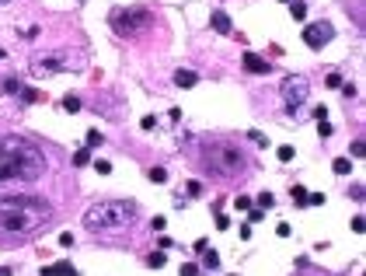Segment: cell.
I'll return each mask as SVG.
<instances>
[{
    "label": "cell",
    "mask_w": 366,
    "mask_h": 276,
    "mask_svg": "<svg viewBox=\"0 0 366 276\" xmlns=\"http://www.w3.org/2000/svg\"><path fill=\"white\" fill-rule=\"evenodd\" d=\"M91 168H95L98 175H112V161H101V158H98V161H91Z\"/></svg>",
    "instance_id": "21"
},
{
    "label": "cell",
    "mask_w": 366,
    "mask_h": 276,
    "mask_svg": "<svg viewBox=\"0 0 366 276\" xmlns=\"http://www.w3.org/2000/svg\"><path fill=\"white\" fill-rule=\"evenodd\" d=\"M227 227H231V220L223 217V214H216V231H227Z\"/></svg>",
    "instance_id": "35"
},
{
    "label": "cell",
    "mask_w": 366,
    "mask_h": 276,
    "mask_svg": "<svg viewBox=\"0 0 366 276\" xmlns=\"http://www.w3.org/2000/svg\"><path fill=\"white\" fill-rule=\"evenodd\" d=\"M0 276H14V269L11 266H0Z\"/></svg>",
    "instance_id": "41"
},
{
    "label": "cell",
    "mask_w": 366,
    "mask_h": 276,
    "mask_svg": "<svg viewBox=\"0 0 366 276\" xmlns=\"http://www.w3.org/2000/svg\"><path fill=\"white\" fill-rule=\"evenodd\" d=\"M18 98L25 101V105H32V101H39V98H42V91H39V88H21Z\"/></svg>",
    "instance_id": "14"
},
{
    "label": "cell",
    "mask_w": 366,
    "mask_h": 276,
    "mask_svg": "<svg viewBox=\"0 0 366 276\" xmlns=\"http://www.w3.org/2000/svg\"><path fill=\"white\" fill-rule=\"evenodd\" d=\"M352 154H356V158H363V154H366V143H363V140H356V143H352Z\"/></svg>",
    "instance_id": "34"
},
{
    "label": "cell",
    "mask_w": 366,
    "mask_h": 276,
    "mask_svg": "<svg viewBox=\"0 0 366 276\" xmlns=\"http://www.w3.org/2000/svg\"><path fill=\"white\" fill-rule=\"evenodd\" d=\"M342 95H346V98H356V84H342Z\"/></svg>",
    "instance_id": "38"
},
{
    "label": "cell",
    "mask_w": 366,
    "mask_h": 276,
    "mask_svg": "<svg viewBox=\"0 0 366 276\" xmlns=\"http://www.w3.org/2000/svg\"><path fill=\"white\" fill-rule=\"evenodd\" d=\"M4 4H11V0H0V7H4Z\"/></svg>",
    "instance_id": "43"
},
{
    "label": "cell",
    "mask_w": 366,
    "mask_h": 276,
    "mask_svg": "<svg viewBox=\"0 0 366 276\" xmlns=\"http://www.w3.org/2000/svg\"><path fill=\"white\" fill-rule=\"evenodd\" d=\"M363 227H366V220H363V217L352 220V231H356V235H363Z\"/></svg>",
    "instance_id": "39"
},
{
    "label": "cell",
    "mask_w": 366,
    "mask_h": 276,
    "mask_svg": "<svg viewBox=\"0 0 366 276\" xmlns=\"http://www.w3.org/2000/svg\"><path fill=\"white\" fill-rule=\"evenodd\" d=\"M164 262H168V256H164V252H154V256L147 259V266H150V269H161Z\"/></svg>",
    "instance_id": "25"
},
{
    "label": "cell",
    "mask_w": 366,
    "mask_h": 276,
    "mask_svg": "<svg viewBox=\"0 0 366 276\" xmlns=\"http://www.w3.org/2000/svg\"><path fill=\"white\" fill-rule=\"evenodd\" d=\"M147 178H150L154 185H164V182H168V168H150V172H147Z\"/></svg>",
    "instance_id": "15"
},
{
    "label": "cell",
    "mask_w": 366,
    "mask_h": 276,
    "mask_svg": "<svg viewBox=\"0 0 366 276\" xmlns=\"http://www.w3.org/2000/svg\"><path fill=\"white\" fill-rule=\"evenodd\" d=\"M248 140L255 143V147H269V140H265V133H258V130H251V133H248Z\"/></svg>",
    "instance_id": "27"
},
{
    "label": "cell",
    "mask_w": 366,
    "mask_h": 276,
    "mask_svg": "<svg viewBox=\"0 0 366 276\" xmlns=\"http://www.w3.org/2000/svg\"><path fill=\"white\" fill-rule=\"evenodd\" d=\"M63 109H66V112H80V98L77 95H66V98H63Z\"/></svg>",
    "instance_id": "22"
},
{
    "label": "cell",
    "mask_w": 366,
    "mask_h": 276,
    "mask_svg": "<svg viewBox=\"0 0 366 276\" xmlns=\"http://www.w3.org/2000/svg\"><path fill=\"white\" fill-rule=\"evenodd\" d=\"M276 206V196L272 193H258V210H272Z\"/></svg>",
    "instance_id": "19"
},
{
    "label": "cell",
    "mask_w": 366,
    "mask_h": 276,
    "mask_svg": "<svg viewBox=\"0 0 366 276\" xmlns=\"http://www.w3.org/2000/svg\"><path fill=\"white\" fill-rule=\"evenodd\" d=\"M74 164H77V168H87V164H91V151H87V147L77 151V154H74Z\"/></svg>",
    "instance_id": "18"
},
{
    "label": "cell",
    "mask_w": 366,
    "mask_h": 276,
    "mask_svg": "<svg viewBox=\"0 0 366 276\" xmlns=\"http://www.w3.org/2000/svg\"><path fill=\"white\" fill-rule=\"evenodd\" d=\"M241 63H244V70H248V74H262V77H265V74H272V63L265 56H258V53H244V59H241Z\"/></svg>",
    "instance_id": "9"
},
{
    "label": "cell",
    "mask_w": 366,
    "mask_h": 276,
    "mask_svg": "<svg viewBox=\"0 0 366 276\" xmlns=\"http://www.w3.org/2000/svg\"><path fill=\"white\" fill-rule=\"evenodd\" d=\"M202 262H206V269H220V256H216V252H202Z\"/></svg>",
    "instance_id": "20"
},
{
    "label": "cell",
    "mask_w": 366,
    "mask_h": 276,
    "mask_svg": "<svg viewBox=\"0 0 366 276\" xmlns=\"http://www.w3.org/2000/svg\"><path fill=\"white\" fill-rule=\"evenodd\" d=\"M140 126H143V130H157V119L154 116H143V119H140Z\"/></svg>",
    "instance_id": "32"
},
{
    "label": "cell",
    "mask_w": 366,
    "mask_h": 276,
    "mask_svg": "<svg viewBox=\"0 0 366 276\" xmlns=\"http://www.w3.org/2000/svg\"><path fill=\"white\" fill-rule=\"evenodd\" d=\"M84 143H87V151H91V147H101V143H105V137H101L98 130H91V133H87V140H84Z\"/></svg>",
    "instance_id": "23"
},
{
    "label": "cell",
    "mask_w": 366,
    "mask_h": 276,
    "mask_svg": "<svg viewBox=\"0 0 366 276\" xmlns=\"http://www.w3.org/2000/svg\"><path fill=\"white\" fill-rule=\"evenodd\" d=\"M234 206H237V210H248L251 199H248V196H237V199H234Z\"/></svg>",
    "instance_id": "37"
},
{
    "label": "cell",
    "mask_w": 366,
    "mask_h": 276,
    "mask_svg": "<svg viewBox=\"0 0 366 276\" xmlns=\"http://www.w3.org/2000/svg\"><path fill=\"white\" fill-rule=\"evenodd\" d=\"M53 217V206L42 196L21 193V196H0V231L7 235H35L39 227H45Z\"/></svg>",
    "instance_id": "2"
},
{
    "label": "cell",
    "mask_w": 366,
    "mask_h": 276,
    "mask_svg": "<svg viewBox=\"0 0 366 276\" xmlns=\"http://www.w3.org/2000/svg\"><path fill=\"white\" fill-rule=\"evenodd\" d=\"M307 95H310V84H307V77L293 74V77H286V80H283V101L289 105V112H293V109H300V105L307 101Z\"/></svg>",
    "instance_id": "6"
},
{
    "label": "cell",
    "mask_w": 366,
    "mask_h": 276,
    "mask_svg": "<svg viewBox=\"0 0 366 276\" xmlns=\"http://www.w3.org/2000/svg\"><path fill=\"white\" fill-rule=\"evenodd\" d=\"M4 56H7V53H4V46H0V59H4Z\"/></svg>",
    "instance_id": "42"
},
{
    "label": "cell",
    "mask_w": 366,
    "mask_h": 276,
    "mask_svg": "<svg viewBox=\"0 0 366 276\" xmlns=\"http://www.w3.org/2000/svg\"><path fill=\"white\" fill-rule=\"evenodd\" d=\"M112 28H116V35H140L147 28H154V14L147 7H119V11H112Z\"/></svg>",
    "instance_id": "5"
},
{
    "label": "cell",
    "mask_w": 366,
    "mask_h": 276,
    "mask_svg": "<svg viewBox=\"0 0 366 276\" xmlns=\"http://www.w3.org/2000/svg\"><path fill=\"white\" fill-rule=\"evenodd\" d=\"M210 25H213V32H220V35H227V32L234 28L227 11H213V14H210Z\"/></svg>",
    "instance_id": "10"
},
{
    "label": "cell",
    "mask_w": 366,
    "mask_h": 276,
    "mask_svg": "<svg viewBox=\"0 0 366 276\" xmlns=\"http://www.w3.org/2000/svg\"><path fill=\"white\" fill-rule=\"evenodd\" d=\"M21 88H25V84H21L18 77H4L0 80V91H4V95H18Z\"/></svg>",
    "instance_id": "13"
},
{
    "label": "cell",
    "mask_w": 366,
    "mask_h": 276,
    "mask_svg": "<svg viewBox=\"0 0 366 276\" xmlns=\"http://www.w3.org/2000/svg\"><path fill=\"white\" fill-rule=\"evenodd\" d=\"M325 84H328V88H342V77H338V74H328Z\"/></svg>",
    "instance_id": "33"
},
{
    "label": "cell",
    "mask_w": 366,
    "mask_h": 276,
    "mask_svg": "<svg viewBox=\"0 0 366 276\" xmlns=\"http://www.w3.org/2000/svg\"><path fill=\"white\" fill-rule=\"evenodd\" d=\"M276 158L283 161V164H289V161H293V147H289V143H283V147L276 151Z\"/></svg>",
    "instance_id": "24"
},
{
    "label": "cell",
    "mask_w": 366,
    "mask_h": 276,
    "mask_svg": "<svg viewBox=\"0 0 366 276\" xmlns=\"http://www.w3.org/2000/svg\"><path fill=\"white\" fill-rule=\"evenodd\" d=\"M42 276H77V269L70 262H53V266H42Z\"/></svg>",
    "instance_id": "11"
},
{
    "label": "cell",
    "mask_w": 366,
    "mask_h": 276,
    "mask_svg": "<svg viewBox=\"0 0 366 276\" xmlns=\"http://www.w3.org/2000/svg\"><path fill=\"white\" fill-rule=\"evenodd\" d=\"M185 193H189V196H202V182H189Z\"/></svg>",
    "instance_id": "29"
},
{
    "label": "cell",
    "mask_w": 366,
    "mask_h": 276,
    "mask_svg": "<svg viewBox=\"0 0 366 276\" xmlns=\"http://www.w3.org/2000/svg\"><path fill=\"white\" fill-rule=\"evenodd\" d=\"M331 39H335V28H331L328 21H317V25H307V28H304V42H307L310 49H325Z\"/></svg>",
    "instance_id": "8"
},
{
    "label": "cell",
    "mask_w": 366,
    "mask_h": 276,
    "mask_svg": "<svg viewBox=\"0 0 366 276\" xmlns=\"http://www.w3.org/2000/svg\"><path fill=\"white\" fill-rule=\"evenodd\" d=\"M59 70H70V59L63 56V53L32 59V74H35V77H49V74H59Z\"/></svg>",
    "instance_id": "7"
},
{
    "label": "cell",
    "mask_w": 366,
    "mask_h": 276,
    "mask_svg": "<svg viewBox=\"0 0 366 276\" xmlns=\"http://www.w3.org/2000/svg\"><path fill=\"white\" fill-rule=\"evenodd\" d=\"M304 206H325V196H321V193H307Z\"/></svg>",
    "instance_id": "28"
},
{
    "label": "cell",
    "mask_w": 366,
    "mask_h": 276,
    "mask_svg": "<svg viewBox=\"0 0 366 276\" xmlns=\"http://www.w3.org/2000/svg\"><path fill=\"white\" fill-rule=\"evenodd\" d=\"M331 172H335V175H349V172H352V164H349V158H338L335 164H331Z\"/></svg>",
    "instance_id": "17"
},
{
    "label": "cell",
    "mask_w": 366,
    "mask_h": 276,
    "mask_svg": "<svg viewBox=\"0 0 366 276\" xmlns=\"http://www.w3.org/2000/svg\"><path fill=\"white\" fill-rule=\"evenodd\" d=\"M289 14H293L296 21H304V18H307V4H304V0H296V4H289Z\"/></svg>",
    "instance_id": "16"
},
{
    "label": "cell",
    "mask_w": 366,
    "mask_h": 276,
    "mask_svg": "<svg viewBox=\"0 0 366 276\" xmlns=\"http://www.w3.org/2000/svg\"><path fill=\"white\" fill-rule=\"evenodd\" d=\"M181 276H199V266H195V262H185V266H181Z\"/></svg>",
    "instance_id": "31"
},
{
    "label": "cell",
    "mask_w": 366,
    "mask_h": 276,
    "mask_svg": "<svg viewBox=\"0 0 366 276\" xmlns=\"http://www.w3.org/2000/svg\"><path fill=\"white\" fill-rule=\"evenodd\" d=\"M59 245H63V248H70V245H74V235H70V231H63V235H59Z\"/></svg>",
    "instance_id": "36"
},
{
    "label": "cell",
    "mask_w": 366,
    "mask_h": 276,
    "mask_svg": "<svg viewBox=\"0 0 366 276\" xmlns=\"http://www.w3.org/2000/svg\"><path fill=\"white\" fill-rule=\"evenodd\" d=\"M317 133H321V137H331L335 130H331V122H328V119H321V122H317Z\"/></svg>",
    "instance_id": "30"
},
{
    "label": "cell",
    "mask_w": 366,
    "mask_h": 276,
    "mask_svg": "<svg viewBox=\"0 0 366 276\" xmlns=\"http://www.w3.org/2000/svg\"><path fill=\"white\" fill-rule=\"evenodd\" d=\"M174 84L189 91V88H195V84H199V74H195V70H178V74H174Z\"/></svg>",
    "instance_id": "12"
},
{
    "label": "cell",
    "mask_w": 366,
    "mask_h": 276,
    "mask_svg": "<svg viewBox=\"0 0 366 276\" xmlns=\"http://www.w3.org/2000/svg\"><path fill=\"white\" fill-rule=\"evenodd\" d=\"M140 206L133 199H101L95 206H87L84 214V227L95 231V235H112V231H126L136 220Z\"/></svg>",
    "instance_id": "3"
},
{
    "label": "cell",
    "mask_w": 366,
    "mask_h": 276,
    "mask_svg": "<svg viewBox=\"0 0 366 276\" xmlns=\"http://www.w3.org/2000/svg\"><path fill=\"white\" fill-rule=\"evenodd\" d=\"M202 161H206V168H210L216 178H237L251 168L248 154H244L237 143H231V140H213L210 147L202 151Z\"/></svg>",
    "instance_id": "4"
},
{
    "label": "cell",
    "mask_w": 366,
    "mask_h": 276,
    "mask_svg": "<svg viewBox=\"0 0 366 276\" xmlns=\"http://www.w3.org/2000/svg\"><path fill=\"white\" fill-rule=\"evenodd\" d=\"M45 154L39 143L25 137L0 140V182H35L45 175Z\"/></svg>",
    "instance_id": "1"
},
{
    "label": "cell",
    "mask_w": 366,
    "mask_h": 276,
    "mask_svg": "<svg viewBox=\"0 0 366 276\" xmlns=\"http://www.w3.org/2000/svg\"><path fill=\"white\" fill-rule=\"evenodd\" d=\"M314 119H317V122H321V119H328V109H325V105H317V109H314Z\"/></svg>",
    "instance_id": "40"
},
{
    "label": "cell",
    "mask_w": 366,
    "mask_h": 276,
    "mask_svg": "<svg viewBox=\"0 0 366 276\" xmlns=\"http://www.w3.org/2000/svg\"><path fill=\"white\" fill-rule=\"evenodd\" d=\"M289 196H293V203H296V206H304V199H307V189H304V185H293V193H289Z\"/></svg>",
    "instance_id": "26"
}]
</instances>
